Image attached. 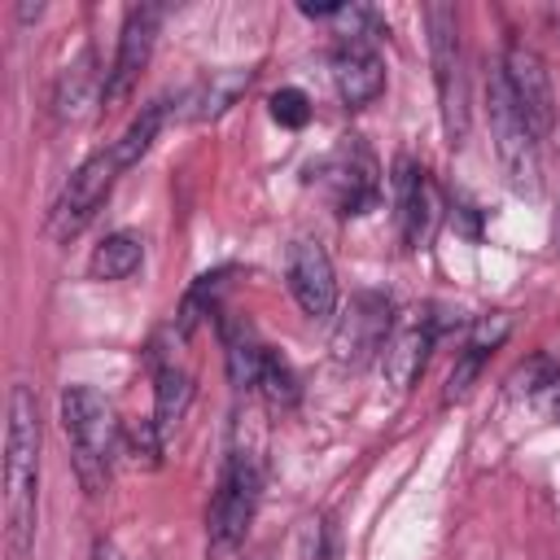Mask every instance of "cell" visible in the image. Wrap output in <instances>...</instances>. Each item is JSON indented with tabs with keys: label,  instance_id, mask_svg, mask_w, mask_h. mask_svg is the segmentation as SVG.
I'll use <instances>...</instances> for the list:
<instances>
[{
	"label": "cell",
	"instance_id": "obj_1",
	"mask_svg": "<svg viewBox=\"0 0 560 560\" xmlns=\"http://www.w3.org/2000/svg\"><path fill=\"white\" fill-rule=\"evenodd\" d=\"M35 490H39V411H35V394L26 385H13L9 433H4V551L9 560H31Z\"/></svg>",
	"mask_w": 560,
	"mask_h": 560
},
{
	"label": "cell",
	"instance_id": "obj_2",
	"mask_svg": "<svg viewBox=\"0 0 560 560\" xmlns=\"http://www.w3.org/2000/svg\"><path fill=\"white\" fill-rule=\"evenodd\" d=\"M61 429L70 438L74 472L88 494H101L109 481V459L118 446V420L114 407L92 385H66L61 389Z\"/></svg>",
	"mask_w": 560,
	"mask_h": 560
},
{
	"label": "cell",
	"instance_id": "obj_3",
	"mask_svg": "<svg viewBox=\"0 0 560 560\" xmlns=\"http://www.w3.org/2000/svg\"><path fill=\"white\" fill-rule=\"evenodd\" d=\"M424 26H429V61H433L442 131H446V144L459 149L468 136V74H464V39H459L455 4H429Z\"/></svg>",
	"mask_w": 560,
	"mask_h": 560
},
{
	"label": "cell",
	"instance_id": "obj_4",
	"mask_svg": "<svg viewBox=\"0 0 560 560\" xmlns=\"http://www.w3.org/2000/svg\"><path fill=\"white\" fill-rule=\"evenodd\" d=\"M254 512H258V468H254L249 455L232 451L223 472H219L210 512H206V556L228 560L245 542V529H249Z\"/></svg>",
	"mask_w": 560,
	"mask_h": 560
},
{
	"label": "cell",
	"instance_id": "obj_5",
	"mask_svg": "<svg viewBox=\"0 0 560 560\" xmlns=\"http://www.w3.org/2000/svg\"><path fill=\"white\" fill-rule=\"evenodd\" d=\"M486 114H490V140H494V158H499L508 188L521 197H534L538 192V136L516 114L499 70L486 79Z\"/></svg>",
	"mask_w": 560,
	"mask_h": 560
},
{
	"label": "cell",
	"instance_id": "obj_6",
	"mask_svg": "<svg viewBox=\"0 0 560 560\" xmlns=\"http://www.w3.org/2000/svg\"><path fill=\"white\" fill-rule=\"evenodd\" d=\"M311 184H319V192L337 206V214H368L381 201V184H376V158L368 153V144L359 136H346L324 162L311 166Z\"/></svg>",
	"mask_w": 560,
	"mask_h": 560
},
{
	"label": "cell",
	"instance_id": "obj_7",
	"mask_svg": "<svg viewBox=\"0 0 560 560\" xmlns=\"http://www.w3.org/2000/svg\"><path fill=\"white\" fill-rule=\"evenodd\" d=\"M118 171H122V166H118L114 149L92 153V158L66 179L61 197L52 201V210H48V236H52V241H74V236L96 219V210L105 206V197H109Z\"/></svg>",
	"mask_w": 560,
	"mask_h": 560
},
{
	"label": "cell",
	"instance_id": "obj_8",
	"mask_svg": "<svg viewBox=\"0 0 560 560\" xmlns=\"http://www.w3.org/2000/svg\"><path fill=\"white\" fill-rule=\"evenodd\" d=\"M499 79L516 105V114L529 122V131L542 140L556 127V92H551V74L542 66V57L525 44H508L503 61H499Z\"/></svg>",
	"mask_w": 560,
	"mask_h": 560
},
{
	"label": "cell",
	"instance_id": "obj_9",
	"mask_svg": "<svg viewBox=\"0 0 560 560\" xmlns=\"http://www.w3.org/2000/svg\"><path fill=\"white\" fill-rule=\"evenodd\" d=\"M389 332H394L389 298L385 293H354L350 306H346V315L337 319L332 354H337L341 368H368L372 359H381Z\"/></svg>",
	"mask_w": 560,
	"mask_h": 560
},
{
	"label": "cell",
	"instance_id": "obj_10",
	"mask_svg": "<svg viewBox=\"0 0 560 560\" xmlns=\"http://www.w3.org/2000/svg\"><path fill=\"white\" fill-rule=\"evenodd\" d=\"M158 18H162V13H158L153 4H140V9L127 13L122 35H118L114 66L105 70V96H101L105 109H114V105H122V101L131 96L140 70L149 66V52H153V39H158Z\"/></svg>",
	"mask_w": 560,
	"mask_h": 560
},
{
	"label": "cell",
	"instance_id": "obj_11",
	"mask_svg": "<svg viewBox=\"0 0 560 560\" xmlns=\"http://www.w3.org/2000/svg\"><path fill=\"white\" fill-rule=\"evenodd\" d=\"M284 280L293 302L311 315V319H328L337 311V271L324 254V245L315 241H293L284 254Z\"/></svg>",
	"mask_w": 560,
	"mask_h": 560
},
{
	"label": "cell",
	"instance_id": "obj_12",
	"mask_svg": "<svg viewBox=\"0 0 560 560\" xmlns=\"http://www.w3.org/2000/svg\"><path fill=\"white\" fill-rule=\"evenodd\" d=\"M438 341V319L429 311H407V319L394 324L385 350H381V372L389 376L394 389H411L416 376L429 363V350Z\"/></svg>",
	"mask_w": 560,
	"mask_h": 560
},
{
	"label": "cell",
	"instance_id": "obj_13",
	"mask_svg": "<svg viewBox=\"0 0 560 560\" xmlns=\"http://www.w3.org/2000/svg\"><path fill=\"white\" fill-rule=\"evenodd\" d=\"M332 83H337V96L350 109H363L385 92V61L372 48V39H337V48H332Z\"/></svg>",
	"mask_w": 560,
	"mask_h": 560
},
{
	"label": "cell",
	"instance_id": "obj_14",
	"mask_svg": "<svg viewBox=\"0 0 560 560\" xmlns=\"http://www.w3.org/2000/svg\"><path fill=\"white\" fill-rule=\"evenodd\" d=\"M394 219H398V241L407 249H420L433 228V188L420 162L398 158L394 162Z\"/></svg>",
	"mask_w": 560,
	"mask_h": 560
},
{
	"label": "cell",
	"instance_id": "obj_15",
	"mask_svg": "<svg viewBox=\"0 0 560 560\" xmlns=\"http://www.w3.org/2000/svg\"><path fill=\"white\" fill-rule=\"evenodd\" d=\"M249 83H254V70H249V66H223V70H210V74H201V79L179 96L175 114L188 118V122H210V118L228 114V109L249 92Z\"/></svg>",
	"mask_w": 560,
	"mask_h": 560
},
{
	"label": "cell",
	"instance_id": "obj_16",
	"mask_svg": "<svg viewBox=\"0 0 560 560\" xmlns=\"http://www.w3.org/2000/svg\"><path fill=\"white\" fill-rule=\"evenodd\" d=\"M219 332H223V354H228V376L236 389H254L267 346L254 337V328L241 315H219Z\"/></svg>",
	"mask_w": 560,
	"mask_h": 560
},
{
	"label": "cell",
	"instance_id": "obj_17",
	"mask_svg": "<svg viewBox=\"0 0 560 560\" xmlns=\"http://www.w3.org/2000/svg\"><path fill=\"white\" fill-rule=\"evenodd\" d=\"M105 96V79L96 74V52L92 48H83L70 66H66V74H61V83H57V96H52V105H57V118L66 122H74V118H83V109L92 105V101H101Z\"/></svg>",
	"mask_w": 560,
	"mask_h": 560
},
{
	"label": "cell",
	"instance_id": "obj_18",
	"mask_svg": "<svg viewBox=\"0 0 560 560\" xmlns=\"http://www.w3.org/2000/svg\"><path fill=\"white\" fill-rule=\"evenodd\" d=\"M144 262V241L136 232H109L92 258H88V276L92 280H127L136 267Z\"/></svg>",
	"mask_w": 560,
	"mask_h": 560
},
{
	"label": "cell",
	"instance_id": "obj_19",
	"mask_svg": "<svg viewBox=\"0 0 560 560\" xmlns=\"http://www.w3.org/2000/svg\"><path fill=\"white\" fill-rule=\"evenodd\" d=\"M192 402V376L175 363L158 368V385H153V424L162 429V438H171V429L184 420Z\"/></svg>",
	"mask_w": 560,
	"mask_h": 560
},
{
	"label": "cell",
	"instance_id": "obj_20",
	"mask_svg": "<svg viewBox=\"0 0 560 560\" xmlns=\"http://www.w3.org/2000/svg\"><path fill=\"white\" fill-rule=\"evenodd\" d=\"M162 122H166V101H149V105H144V109L131 118V127H127V131H122V136L109 144L122 171H127V166H136V162L149 153V144L158 140Z\"/></svg>",
	"mask_w": 560,
	"mask_h": 560
},
{
	"label": "cell",
	"instance_id": "obj_21",
	"mask_svg": "<svg viewBox=\"0 0 560 560\" xmlns=\"http://www.w3.org/2000/svg\"><path fill=\"white\" fill-rule=\"evenodd\" d=\"M271 407H293L298 402V376H293V368L276 354V350H267V359H262V372H258V385H254Z\"/></svg>",
	"mask_w": 560,
	"mask_h": 560
},
{
	"label": "cell",
	"instance_id": "obj_22",
	"mask_svg": "<svg viewBox=\"0 0 560 560\" xmlns=\"http://www.w3.org/2000/svg\"><path fill=\"white\" fill-rule=\"evenodd\" d=\"M486 359H490V354H481V350L464 346V350H459V359H455V368H451V376H446L442 402H464V398L472 394V385H477V376H481Z\"/></svg>",
	"mask_w": 560,
	"mask_h": 560
},
{
	"label": "cell",
	"instance_id": "obj_23",
	"mask_svg": "<svg viewBox=\"0 0 560 560\" xmlns=\"http://www.w3.org/2000/svg\"><path fill=\"white\" fill-rule=\"evenodd\" d=\"M122 442H127V455H131L136 464H149V468H153V464L162 459V442H166V438H162V429H158L153 416H149V420H131V424L122 429Z\"/></svg>",
	"mask_w": 560,
	"mask_h": 560
},
{
	"label": "cell",
	"instance_id": "obj_24",
	"mask_svg": "<svg viewBox=\"0 0 560 560\" xmlns=\"http://www.w3.org/2000/svg\"><path fill=\"white\" fill-rule=\"evenodd\" d=\"M556 385H560V372H556V363H551L547 354H534V359L521 363L516 376H512V389H516V394H542V389H556Z\"/></svg>",
	"mask_w": 560,
	"mask_h": 560
},
{
	"label": "cell",
	"instance_id": "obj_25",
	"mask_svg": "<svg viewBox=\"0 0 560 560\" xmlns=\"http://www.w3.org/2000/svg\"><path fill=\"white\" fill-rule=\"evenodd\" d=\"M271 118L280 127H306L311 122V96L302 88H280L271 92Z\"/></svg>",
	"mask_w": 560,
	"mask_h": 560
},
{
	"label": "cell",
	"instance_id": "obj_26",
	"mask_svg": "<svg viewBox=\"0 0 560 560\" xmlns=\"http://www.w3.org/2000/svg\"><path fill=\"white\" fill-rule=\"evenodd\" d=\"M508 315H481L472 328H468V341L464 346H472V350H481V354H490V350H499L503 346V337H508Z\"/></svg>",
	"mask_w": 560,
	"mask_h": 560
},
{
	"label": "cell",
	"instance_id": "obj_27",
	"mask_svg": "<svg viewBox=\"0 0 560 560\" xmlns=\"http://www.w3.org/2000/svg\"><path fill=\"white\" fill-rule=\"evenodd\" d=\"M302 560H328V529H324V521H306V529H302Z\"/></svg>",
	"mask_w": 560,
	"mask_h": 560
},
{
	"label": "cell",
	"instance_id": "obj_28",
	"mask_svg": "<svg viewBox=\"0 0 560 560\" xmlns=\"http://www.w3.org/2000/svg\"><path fill=\"white\" fill-rule=\"evenodd\" d=\"M92 560H122V551H118L109 538H96V542H92Z\"/></svg>",
	"mask_w": 560,
	"mask_h": 560
}]
</instances>
